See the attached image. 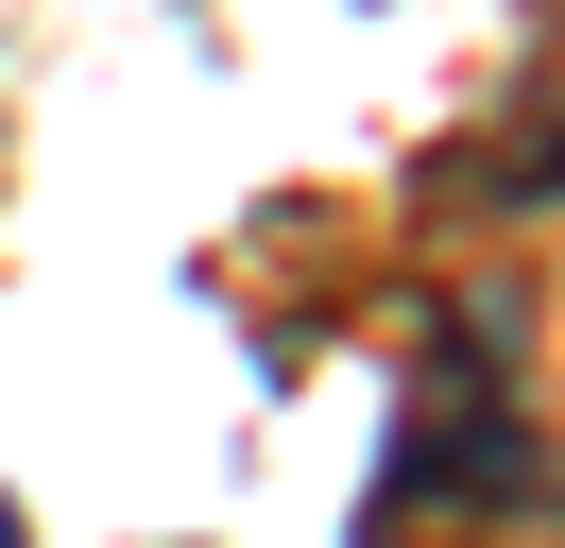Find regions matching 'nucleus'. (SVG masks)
I'll return each instance as SVG.
<instances>
[{
  "mask_svg": "<svg viewBox=\"0 0 565 548\" xmlns=\"http://www.w3.org/2000/svg\"><path fill=\"white\" fill-rule=\"evenodd\" d=\"M0 548H35V531H18V497H0Z\"/></svg>",
  "mask_w": 565,
  "mask_h": 548,
  "instance_id": "obj_1",
  "label": "nucleus"
}]
</instances>
